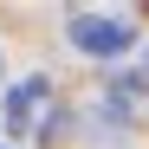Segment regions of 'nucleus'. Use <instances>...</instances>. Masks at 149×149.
Returning <instances> with one entry per match:
<instances>
[{
  "label": "nucleus",
  "instance_id": "nucleus-1",
  "mask_svg": "<svg viewBox=\"0 0 149 149\" xmlns=\"http://www.w3.org/2000/svg\"><path fill=\"white\" fill-rule=\"evenodd\" d=\"M71 45L91 52V58H110V52H130L136 45V26L123 13H78L71 19Z\"/></svg>",
  "mask_w": 149,
  "mask_h": 149
},
{
  "label": "nucleus",
  "instance_id": "nucleus-3",
  "mask_svg": "<svg viewBox=\"0 0 149 149\" xmlns=\"http://www.w3.org/2000/svg\"><path fill=\"white\" fill-rule=\"evenodd\" d=\"M0 149H7V143H0Z\"/></svg>",
  "mask_w": 149,
  "mask_h": 149
},
{
  "label": "nucleus",
  "instance_id": "nucleus-2",
  "mask_svg": "<svg viewBox=\"0 0 149 149\" xmlns=\"http://www.w3.org/2000/svg\"><path fill=\"white\" fill-rule=\"evenodd\" d=\"M52 104V78H19L7 91V130H33L39 136V110Z\"/></svg>",
  "mask_w": 149,
  "mask_h": 149
}]
</instances>
